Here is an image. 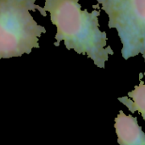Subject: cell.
I'll return each mask as SVG.
<instances>
[{
    "label": "cell",
    "instance_id": "1",
    "mask_svg": "<svg viewBox=\"0 0 145 145\" xmlns=\"http://www.w3.org/2000/svg\"><path fill=\"white\" fill-rule=\"evenodd\" d=\"M43 8L50 14L51 22L57 28L54 46L64 41L68 50L86 54L98 67H105L114 52L107 45L106 32L99 28L100 9H82L79 0H45Z\"/></svg>",
    "mask_w": 145,
    "mask_h": 145
},
{
    "label": "cell",
    "instance_id": "6",
    "mask_svg": "<svg viewBox=\"0 0 145 145\" xmlns=\"http://www.w3.org/2000/svg\"><path fill=\"white\" fill-rule=\"evenodd\" d=\"M0 1H5V0H0ZM10 1H16V2L22 3L25 4L29 8L30 10H31V11L38 10L42 16H47V12L44 10L43 8L40 7L39 5L35 4V0H10Z\"/></svg>",
    "mask_w": 145,
    "mask_h": 145
},
{
    "label": "cell",
    "instance_id": "7",
    "mask_svg": "<svg viewBox=\"0 0 145 145\" xmlns=\"http://www.w3.org/2000/svg\"><path fill=\"white\" fill-rule=\"evenodd\" d=\"M140 54H142V55H143V57H144V61H145V44H144V48H143V50L141 51V53H140ZM144 75H145V72L144 73Z\"/></svg>",
    "mask_w": 145,
    "mask_h": 145
},
{
    "label": "cell",
    "instance_id": "3",
    "mask_svg": "<svg viewBox=\"0 0 145 145\" xmlns=\"http://www.w3.org/2000/svg\"><path fill=\"white\" fill-rule=\"evenodd\" d=\"M99 4L109 16V28L117 31L123 59L139 54L145 44V0H102Z\"/></svg>",
    "mask_w": 145,
    "mask_h": 145
},
{
    "label": "cell",
    "instance_id": "4",
    "mask_svg": "<svg viewBox=\"0 0 145 145\" xmlns=\"http://www.w3.org/2000/svg\"><path fill=\"white\" fill-rule=\"evenodd\" d=\"M115 129L120 145H145V133L138 125L137 117L120 110L115 119Z\"/></svg>",
    "mask_w": 145,
    "mask_h": 145
},
{
    "label": "cell",
    "instance_id": "8",
    "mask_svg": "<svg viewBox=\"0 0 145 145\" xmlns=\"http://www.w3.org/2000/svg\"><path fill=\"white\" fill-rule=\"evenodd\" d=\"M96 1L98 2V4H99V3H100L102 2V0H96Z\"/></svg>",
    "mask_w": 145,
    "mask_h": 145
},
{
    "label": "cell",
    "instance_id": "2",
    "mask_svg": "<svg viewBox=\"0 0 145 145\" xmlns=\"http://www.w3.org/2000/svg\"><path fill=\"white\" fill-rule=\"evenodd\" d=\"M29 8L16 1H0V59L29 54L40 48L39 37L46 32L29 12Z\"/></svg>",
    "mask_w": 145,
    "mask_h": 145
},
{
    "label": "cell",
    "instance_id": "5",
    "mask_svg": "<svg viewBox=\"0 0 145 145\" xmlns=\"http://www.w3.org/2000/svg\"><path fill=\"white\" fill-rule=\"evenodd\" d=\"M143 75V73L139 74V84L135 86L134 89L128 93L127 97L118 98V100L133 114L138 112L145 121V83L142 81Z\"/></svg>",
    "mask_w": 145,
    "mask_h": 145
}]
</instances>
